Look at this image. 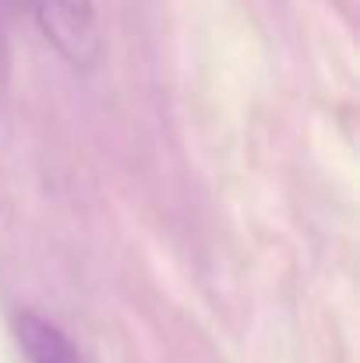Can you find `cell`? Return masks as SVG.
Here are the masks:
<instances>
[{"label":"cell","mask_w":360,"mask_h":363,"mask_svg":"<svg viewBox=\"0 0 360 363\" xmlns=\"http://www.w3.org/2000/svg\"><path fill=\"white\" fill-rule=\"evenodd\" d=\"M46 43L75 67H89L99 53L92 0H28Z\"/></svg>","instance_id":"cell-1"},{"label":"cell","mask_w":360,"mask_h":363,"mask_svg":"<svg viewBox=\"0 0 360 363\" xmlns=\"http://www.w3.org/2000/svg\"><path fill=\"white\" fill-rule=\"evenodd\" d=\"M14 335H18L25 357L32 363H78L71 339L36 311H21L14 318Z\"/></svg>","instance_id":"cell-2"}]
</instances>
